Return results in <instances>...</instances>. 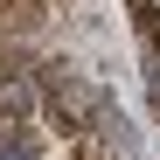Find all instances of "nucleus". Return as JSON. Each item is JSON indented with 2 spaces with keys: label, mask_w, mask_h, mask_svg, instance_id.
<instances>
[{
  "label": "nucleus",
  "mask_w": 160,
  "mask_h": 160,
  "mask_svg": "<svg viewBox=\"0 0 160 160\" xmlns=\"http://www.w3.org/2000/svg\"><path fill=\"white\" fill-rule=\"evenodd\" d=\"M0 160H35V139H28V125H0Z\"/></svg>",
  "instance_id": "nucleus-2"
},
{
  "label": "nucleus",
  "mask_w": 160,
  "mask_h": 160,
  "mask_svg": "<svg viewBox=\"0 0 160 160\" xmlns=\"http://www.w3.org/2000/svg\"><path fill=\"white\" fill-rule=\"evenodd\" d=\"M42 104H49V118H56V125L70 132V139H84L104 98H98V91L84 84V77L70 70V63H49V70H42Z\"/></svg>",
  "instance_id": "nucleus-1"
}]
</instances>
